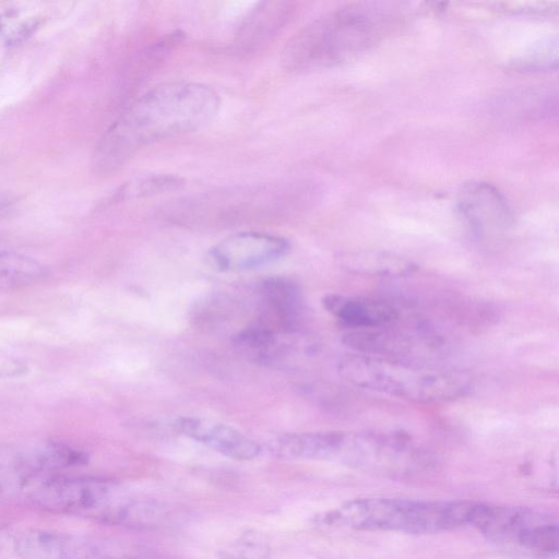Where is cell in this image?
I'll use <instances>...</instances> for the list:
<instances>
[{
  "instance_id": "1",
  "label": "cell",
  "mask_w": 559,
  "mask_h": 559,
  "mask_svg": "<svg viewBox=\"0 0 559 559\" xmlns=\"http://www.w3.org/2000/svg\"><path fill=\"white\" fill-rule=\"evenodd\" d=\"M218 108L217 93L205 84H159L140 96L111 127L102 157L106 165L117 166L151 144L205 127Z\"/></svg>"
},
{
  "instance_id": "2",
  "label": "cell",
  "mask_w": 559,
  "mask_h": 559,
  "mask_svg": "<svg viewBox=\"0 0 559 559\" xmlns=\"http://www.w3.org/2000/svg\"><path fill=\"white\" fill-rule=\"evenodd\" d=\"M29 499L49 512L128 527L158 526L170 515L164 502L100 477H45L29 488Z\"/></svg>"
},
{
  "instance_id": "3",
  "label": "cell",
  "mask_w": 559,
  "mask_h": 559,
  "mask_svg": "<svg viewBox=\"0 0 559 559\" xmlns=\"http://www.w3.org/2000/svg\"><path fill=\"white\" fill-rule=\"evenodd\" d=\"M392 14L385 8L356 3L313 20L285 45L282 64L307 72L348 62L368 51L389 32Z\"/></svg>"
},
{
  "instance_id": "4",
  "label": "cell",
  "mask_w": 559,
  "mask_h": 559,
  "mask_svg": "<svg viewBox=\"0 0 559 559\" xmlns=\"http://www.w3.org/2000/svg\"><path fill=\"white\" fill-rule=\"evenodd\" d=\"M475 501L356 498L319 516L321 525L427 535L471 526Z\"/></svg>"
},
{
  "instance_id": "5",
  "label": "cell",
  "mask_w": 559,
  "mask_h": 559,
  "mask_svg": "<svg viewBox=\"0 0 559 559\" xmlns=\"http://www.w3.org/2000/svg\"><path fill=\"white\" fill-rule=\"evenodd\" d=\"M354 386L415 403H442L466 396L472 377L453 369L416 366L358 353L343 357L337 367Z\"/></svg>"
},
{
  "instance_id": "6",
  "label": "cell",
  "mask_w": 559,
  "mask_h": 559,
  "mask_svg": "<svg viewBox=\"0 0 559 559\" xmlns=\"http://www.w3.org/2000/svg\"><path fill=\"white\" fill-rule=\"evenodd\" d=\"M471 526L488 539L538 555H556L559 549L558 521L528 507L476 502Z\"/></svg>"
},
{
  "instance_id": "7",
  "label": "cell",
  "mask_w": 559,
  "mask_h": 559,
  "mask_svg": "<svg viewBox=\"0 0 559 559\" xmlns=\"http://www.w3.org/2000/svg\"><path fill=\"white\" fill-rule=\"evenodd\" d=\"M456 206L465 225L478 238H500L513 226L512 211L506 198L488 182L463 185L456 197Z\"/></svg>"
},
{
  "instance_id": "8",
  "label": "cell",
  "mask_w": 559,
  "mask_h": 559,
  "mask_svg": "<svg viewBox=\"0 0 559 559\" xmlns=\"http://www.w3.org/2000/svg\"><path fill=\"white\" fill-rule=\"evenodd\" d=\"M289 243L282 237L242 231L226 237L209 251L213 265L224 272L248 271L267 265L286 254Z\"/></svg>"
},
{
  "instance_id": "9",
  "label": "cell",
  "mask_w": 559,
  "mask_h": 559,
  "mask_svg": "<svg viewBox=\"0 0 559 559\" xmlns=\"http://www.w3.org/2000/svg\"><path fill=\"white\" fill-rule=\"evenodd\" d=\"M22 559H106L110 548L99 542L50 530H27L12 536Z\"/></svg>"
},
{
  "instance_id": "10",
  "label": "cell",
  "mask_w": 559,
  "mask_h": 559,
  "mask_svg": "<svg viewBox=\"0 0 559 559\" xmlns=\"http://www.w3.org/2000/svg\"><path fill=\"white\" fill-rule=\"evenodd\" d=\"M174 425L181 435L233 460L250 461L261 452L260 444L226 424L195 417H180Z\"/></svg>"
},
{
  "instance_id": "11",
  "label": "cell",
  "mask_w": 559,
  "mask_h": 559,
  "mask_svg": "<svg viewBox=\"0 0 559 559\" xmlns=\"http://www.w3.org/2000/svg\"><path fill=\"white\" fill-rule=\"evenodd\" d=\"M322 304L334 318L352 330L385 328L399 317L391 304L373 298L330 294L322 299Z\"/></svg>"
},
{
  "instance_id": "12",
  "label": "cell",
  "mask_w": 559,
  "mask_h": 559,
  "mask_svg": "<svg viewBox=\"0 0 559 559\" xmlns=\"http://www.w3.org/2000/svg\"><path fill=\"white\" fill-rule=\"evenodd\" d=\"M292 8L288 1L259 2L239 27L236 36L238 51L250 53L264 48L286 25Z\"/></svg>"
},
{
  "instance_id": "13",
  "label": "cell",
  "mask_w": 559,
  "mask_h": 559,
  "mask_svg": "<svg viewBox=\"0 0 559 559\" xmlns=\"http://www.w3.org/2000/svg\"><path fill=\"white\" fill-rule=\"evenodd\" d=\"M338 266L347 273L376 277H401L414 274L418 266L412 260L381 250H358L338 254Z\"/></svg>"
},
{
  "instance_id": "14",
  "label": "cell",
  "mask_w": 559,
  "mask_h": 559,
  "mask_svg": "<svg viewBox=\"0 0 559 559\" xmlns=\"http://www.w3.org/2000/svg\"><path fill=\"white\" fill-rule=\"evenodd\" d=\"M87 455L70 445L47 442L26 450L13 464L27 477L35 479L45 473L86 464Z\"/></svg>"
},
{
  "instance_id": "15",
  "label": "cell",
  "mask_w": 559,
  "mask_h": 559,
  "mask_svg": "<svg viewBox=\"0 0 559 559\" xmlns=\"http://www.w3.org/2000/svg\"><path fill=\"white\" fill-rule=\"evenodd\" d=\"M46 273V267L35 259L0 250V293L35 283Z\"/></svg>"
},
{
  "instance_id": "16",
  "label": "cell",
  "mask_w": 559,
  "mask_h": 559,
  "mask_svg": "<svg viewBox=\"0 0 559 559\" xmlns=\"http://www.w3.org/2000/svg\"><path fill=\"white\" fill-rule=\"evenodd\" d=\"M262 293L264 301L283 320L293 323L301 307V294L298 286L283 277L267 280Z\"/></svg>"
},
{
  "instance_id": "17",
  "label": "cell",
  "mask_w": 559,
  "mask_h": 559,
  "mask_svg": "<svg viewBox=\"0 0 559 559\" xmlns=\"http://www.w3.org/2000/svg\"><path fill=\"white\" fill-rule=\"evenodd\" d=\"M235 345L250 359L271 361L277 354V338L273 332L263 328H252L235 337Z\"/></svg>"
},
{
  "instance_id": "18",
  "label": "cell",
  "mask_w": 559,
  "mask_h": 559,
  "mask_svg": "<svg viewBox=\"0 0 559 559\" xmlns=\"http://www.w3.org/2000/svg\"><path fill=\"white\" fill-rule=\"evenodd\" d=\"M185 180L176 175L152 174L141 176L128 183L122 192L126 198H146L180 190Z\"/></svg>"
},
{
  "instance_id": "19",
  "label": "cell",
  "mask_w": 559,
  "mask_h": 559,
  "mask_svg": "<svg viewBox=\"0 0 559 559\" xmlns=\"http://www.w3.org/2000/svg\"><path fill=\"white\" fill-rule=\"evenodd\" d=\"M267 544L257 534L248 533L222 550L221 559H266Z\"/></svg>"
},
{
  "instance_id": "20",
  "label": "cell",
  "mask_w": 559,
  "mask_h": 559,
  "mask_svg": "<svg viewBox=\"0 0 559 559\" xmlns=\"http://www.w3.org/2000/svg\"><path fill=\"white\" fill-rule=\"evenodd\" d=\"M33 479L14 465L0 464V498H12L31 487Z\"/></svg>"
},
{
  "instance_id": "21",
  "label": "cell",
  "mask_w": 559,
  "mask_h": 559,
  "mask_svg": "<svg viewBox=\"0 0 559 559\" xmlns=\"http://www.w3.org/2000/svg\"><path fill=\"white\" fill-rule=\"evenodd\" d=\"M530 67L544 68L551 67V63L557 62V38H550L542 44L533 47V50L527 53L525 61Z\"/></svg>"
}]
</instances>
